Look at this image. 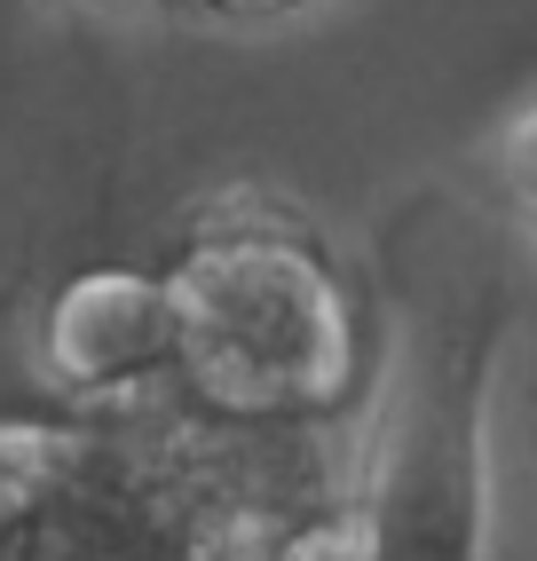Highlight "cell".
Listing matches in <instances>:
<instances>
[{
    "instance_id": "cell-1",
    "label": "cell",
    "mask_w": 537,
    "mask_h": 561,
    "mask_svg": "<svg viewBox=\"0 0 537 561\" xmlns=\"http://www.w3.org/2000/svg\"><path fill=\"white\" fill-rule=\"evenodd\" d=\"M174 380L206 420H332L356 388V309L293 230H214L174 270Z\"/></svg>"
},
{
    "instance_id": "cell-3",
    "label": "cell",
    "mask_w": 537,
    "mask_h": 561,
    "mask_svg": "<svg viewBox=\"0 0 537 561\" xmlns=\"http://www.w3.org/2000/svg\"><path fill=\"white\" fill-rule=\"evenodd\" d=\"M48 371L80 403H135L174 380V293L150 270H88L71 277L41 324Z\"/></svg>"
},
{
    "instance_id": "cell-2",
    "label": "cell",
    "mask_w": 537,
    "mask_h": 561,
    "mask_svg": "<svg viewBox=\"0 0 537 561\" xmlns=\"http://www.w3.org/2000/svg\"><path fill=\"white\" fill-rule=\"evenodd\" d=\"M443 348L403 371L388 435L372 451L356 522L372 561H482V435H475V371Z\"/></svg>"
},
{
    "instance_id": "cell-7",
    "label": "cell",
    "mask_w": 537,
    "mask_h": 561,
    "mask_svg": "<svg viewBox=\"0 0 537 561\" xmlns=\"http://www.w3.org/2000/svg\"><path fill=\"white\" fill-rule=\"evenodd\" d=\"M206 9H229V16H277V9H300V0H206Z\"/></svg>"
},
{
    "instance_id": "cell-6",
    "label": "cell",
    "mask_w": 537,
    "mask_h": 561,
    "mask_svg": "<svg viewBox=\"0 0 537 561\" xmlns=\"http://www.w3.org/2000/svg\"><path fill=\"white\" fill-rule=\"evenodd\" d=\"M506 182L522 191V206L537 214V103L522 111L514 127H506Z\"/></svg>"
},
{
    "instance_id": "cell-5",
    "label": "cell",
    "mask_w": 537,
    "mask_h": 561,
    "mask_svg": "<svg viewBox=\"0 0 537 561\" xmlns=\"http://www.w3.org/2000/svg\"><path fill=\"white\" fill-rule=\"evenodd\" d=\"M285 561H372V538H364L356 514H332V522H309Z\"/></svg>"
},
{
    "instance_id": "cell-4",
    "label": "cell",
    "mask_w": 537,
    "mask_h": 561,
    "mask_svg": "<svg viewBox=\"0 0 537 561\" xmlns=\"http://www.w3.org/2000/svg\"><path fill=\"white\" fill-rule=\"evenodd\" d=\"M95 435L80 427H48V420H0V538L32 522L41 506H56L71 482L88 474Z\"/></svg>"
},
{
    "instance_id": "cell-8",
    "label": "cell",
    "mask_w": 537,
    "mask_h": 561,
    "mask_svg": "<svg viewBox=\"0 0 537 561\" xmlns=\"http://www.w3.org/2000/svg\"><path fill=\"white\" fill-rule=\"evenodd\" d=\"M529 221H537V214H529Z\"/></svg>"
}]
</instances>
